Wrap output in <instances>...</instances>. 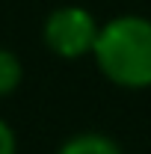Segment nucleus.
<instances>
[{"instance_id": "3", "label": "nucleus", "mask_w": 151, "mask_h": 154, "mask_svg": "<svg viewBox=\"0 0 151 154\" xmlns=\"http://www.w3.org/2000/svg\"><path fill=\"white\" fill-rule=\"evenodd\" d=\"M57 154H122V148L104 134H80L71 136Z\"/></svg>"}, {"instance_id": "4", "label": "nucleus", "mask_w": 151, "mask_h": 154, "mask_svg": "<svg viewBox=\"0 0 151 154\" xmlns=\"http://www.w3.org/2000/svg\"><path fill=\"white\" fill-rule=\"evenodd\" d=\"M21 77H24V68H21L18 57H15L12 51L0 48V95L15 92L18 83H21Z\"/></svg>"}, {"instance_id": "5", "label": "nucleus", "mask_w": 151, "mask_h": 154, "mask_svg": "<svg viewBox=\"0 0 151 154\" xmlns=\"http://www.w3.org/2000/svg\"><path fill=\"white\" fill-rule=\"evenodd\" d=\"M0 154H15V134L3 119H0Z\"/></svg>"}, {"instance_id": "2", "label": "nucleus", "mask_w": 151, "mask_h": 154, "mask_svg": "<svg viewBox=\"0 0 151 154\" xmlns=\"http://www.w3.org/2000/svg\"><path fill=\"white\" fill-rule=\"evenodd\" d=\"M98 21L92 12H86L83 6H62L54 9L45 21V45L51 48V54L62 59H77L92 54L95 42H98Z\"/></svg>"}, {"instance_id": "1", "label": "nucleus", "mask_w": 151, "mask_h": 154, "mask_svg": "<svg viewBox=\"0 0 151 154\" xmlns=\"http://www.w3.org/2000/svg\"><path fill=\"white\" fill-rule=\"evenodd\" d=\"M92 57L104 77L125 89L151 86V21L122 15L98 30Z\"/></svg>"}]
</instances>
